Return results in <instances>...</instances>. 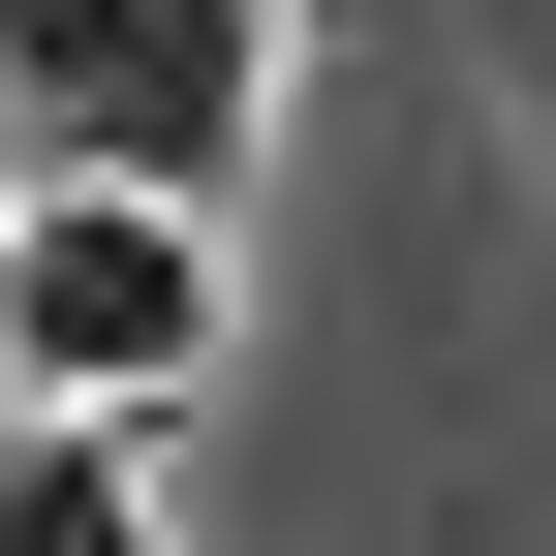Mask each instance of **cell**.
Returning <instances> with one entry per match:
<instances>
[{
  "instance_id": "obj_1",
  "label": "cell",
  "mask_w": 556,
  "mask_h": 556,
  "mask_svg": "<svg viewBox=\"0 0 556 556\" xmlns=\"http://www.w3.org/2000/svg\"><path fill=\"white\" fill-rule=\"evenodd\" d=\"M0 155L217 217V186L278 155V0H0Z\"/></svg>"
},
{
  "instance_id": "obj_2",
  "label": "cell",
  "mask_w": 556,
  "mask_h": 556,
  "mask_svg": "<svg viewBox=\"0 0 556 556\" xmlns=\"http://www.w3.org/2000/svg\"><path fill=\"white\" fill-rule=\"evenodd\" d=\"M186 371H217V217H155V186H0V402L155 433Z\"/></svg>"
},
{
  "instance_id": "obj_3",
  "label": "cell",
  "mask_w": 556,
  "mask_h": 556,
  "mask_svg": "<svg viewBox=\"0 0 556 556\" xmlns=\"http://www.w3.org/2000/svg\"><path fill=\"white\" fill-rule=\"evenodd\" d=\"M0 556H186V526H155V433H62V402H0Z\"/></svg>"
}]
</instances>
